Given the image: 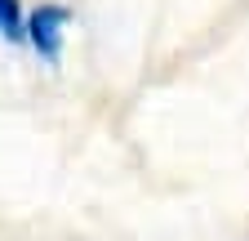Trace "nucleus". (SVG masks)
Returning a JSON list of instances; mask_svg holds the SVG:
<instances>
[{"label":"nucleus","instance_id":"obj_1","mask_svg":"<svg viewBox=\"0 0 249 241\" xmlns=\"http://www.w3.org/2000/svg\"><path fill=\"white\" fill-rule=\"evenodd\" d=\"M67 22H71V14L62 9V5H40L36 14L27 18V40L36 45V54H40V58L58 63V54H62V32H67Z\"/></svg>","mask_w":249,"mask_h":241},{"label":"nucleus","instance_id":"obj_2","mask_svg":"<svg viewBox=\"0 0 249 241\" xmlns=\"http://www.w3.org/2000/svg\"><path fill=\"white\" fill-rule=\"evenodd\" d=\"M0 36L5 40H22L27 36V18L18 9V0H0Z\"/></svg>","mask_w":249,"mask_h":241}]
</instances>
